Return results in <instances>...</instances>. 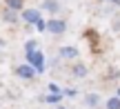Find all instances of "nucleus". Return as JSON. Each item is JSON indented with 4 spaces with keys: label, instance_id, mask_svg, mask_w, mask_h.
I'll return each instance as SVG.
<instances>
[{
    "label": "nucleus",
    "instance_id": "obj_1",
    "mask_svg": "<svg viewBox=\"0 0 120 109\" xmlns=\"http://www.w3.org/2000/svg\"><path fill=\"white\" fill-rule=\"evenodd\" d=\"M27 65H31L36 71H45V58L40 51H29L27 53Z\"/></svg>",
    "mask_w": 120,
    "mask_h": 109
},
{
    "label": "nucleus",
    "instance_id": "obj_2",
    "mask_svg": "<svg viewBox=\"0 0 120 109\" xmlns=\"http://www.w3.org/2000/svg\"><path fill=\"white\" fill-rule=\"evenodd\" d=\"M47 31H49V34H53V36L64 34V31H67V22H64V20H58V18H53V20L47 22Z\"/></svg>",
    "mask_w": 120,
    "mask_h": 109
},
{
    "label": "nucleus",
    "instance_id": "obj_3",
    "mask_svg": "<svg viewBox=\"0 0 120 109\" xmlns=\"http://www.w3.org/2000/svg\"><path fill=\"white\" fill-rule=\"evenodd\" d=\"M16 74L20 76V78H27V80H31L36 74H38V71H36L31 65H20V67H16Z\"/></svg>",
    "mask_w": 120,
    "mask_h": 109
},
{
    "label": "nucleus",
    "instance_id": "obj_4",
    "mask_svg": "<svg viewBox=\"0 0 120 109\" xmlns=\"http://www.w3.org/2000/svg\"><path fill=\"white\" fill-rule=\"evenodd\" d=\"M22 18H25V22H29V25H38V22L42 20L38 9H27V11L22 13Z\"/></svg>",
    "mask_w": 120,
    "mask_h": 109
},
{
    "label": "nucleus",
    "instance_id": "obj_5",
    "mask_svg": "<svg viewBox=\"0 0 120 109\" xmlns=\"http://www.w3.org/2000/svg\"><path fill=\"white\" fill-rule=\"evenodd\" d=\"M42 9L49 11V13H58L60 11V4H58V0H42Z\"/></svg>",
    "mask_w": 120,
    "mask_h": 109
},
{
    "label": "nucleus",
    "instance_id": "obj_6",
    "mask_svg": "<svg viewBox=\"0 0 120 109\" xmlns=\"http://www.w3.org/2000/svg\"><path fill=\"white\" fill-rule=\"evenodd\" d=\"M85 105L87 107H98L100 105V96H98V94H94V91L87 94V96H85Z\"/></svg>",
    "mask_w": 120,
    "mask_h": 109
},
{
    "label": "nucleus",
    "instance_id": "obj_7",
    "mask_svg": "<svg viewBox=\"0 0 120 109\" xmlns=\"http://www.w3.org/2000/svg\"><path fill=\"white\" fill-rule=\"evenodd\" d=\"M78 49L76 47H62L60 49V58H78Z\"/></svg>",
    "mask_w": 120,
    "mask_h": 109
},
{
    "label": "nucleus",
    "instance_id": "obj_8",
    "mask_svg": "<svg viewBox=\"0 0 120 109\" xmlns=\"http://www.w3.org/2000/svg\"><path fill=\"white\" fill-rule=\"evenodd\" d=\"M71 74H73V78H85V76L89 74V69H87L85 65H76V67L71 69Z\"/></svg>",
    "mask_w": 120,
    "mask_h": 109
},
{
    "label": "nucleus",
    "instance_id": "obj_9",
    "mask_svg": "<svg viewBox=\"0 0 120 109\" xmlns=\"http://www.w3.org/2000/svg\"><path fill=\"white\" fill-rule=\"evenodd\" d=\"M105 107H107V109H120V98H116V96L109 98V100L105 102Z\"/></svg>",
    "mask_w": 120,
    "mask_h": 109
},
{
    "label": "nucleus",
    "instance_id": "obj_10",
    "mask_svg": "<svg viewBox=\"0 0 120 109\" xmlns=\"http://www.w3.org/2000/svg\"><path fill=\"white\" fill-rule=\"evenodd\" d=\"M7 7L9 9H20L22 7V0H7Z\"/></svg>",
    "mask_w": 120,
    "mask_h": 109
},
{
    "label": "nucleus",
    "instance_id": "obj_11",
    "mask_svg": "<svg viewBox=\"0 0 120 109\" xmlns=\"http://www.w3.org/2000/svg\"><path fill=\"white\" fill-rule=\"evenodd\" d=\"M60 98H62V94H51V96H47L45 100H47V102H58Z\"/></svg>",
    "mask_w": 120,
    "mask_h": 109
},
{
    "label": "nucleus",
    "instance_id": "obj_12",
    "mask_svg": "<svg viewBox=\"0 0 120 109\" xmlns=\"http://www.w3.org/2000/svg\"><path fill=\"white\" fill-rule=\"evenodd\" d=\"M4 20H7V22H16L18 18H16V13H11V9H9V11L4 13Z\"/></svg>",
    "mask_w": 120,
    "mask_h": 109
},
{
    "label": "nucleus",
    "instance_id": "obj_13",
    "mask_svg": "<svg viewBox=\"0 0 120 109\" xmlns=\"http://www.w3.org/2000/svg\"><path fill=\"white\" fill-rule=\"evenodd\" d=\"M25 51L29 53V51H36V40H29V42L25 45Z\"/></svg>",
    "mask_w": 120,
    "mask_h": 109
},
{
    "label": "nucleus",
    "instance_id": "obj_14",
    "mask_svg": "<svg viewBox=\"0 0 120 109\" xmlns=\"http://www.w3.org/2000/svg\"><path fill=\"white\" fill-rule=\"evenodd\" d=\"M36 27H38L40 31H47V22H45V20H40V22H38V25H36Z\"/></svg>",
    "mask_w": 120,
    "mask_h": 109
},
{
    "label": "nucleus",
    "instance_id": "obj_15",
    "mask_svg": "<svg viewBox=\"0 0 120 109\" xmlns=\"http://www.w3.org/2000/svg\"><path fill=\"white\" fill-rule=\"evenodd\" d=\"M49 89H51V91H53V94H60V89H58V85H53V83H51V85H49Z\"/></svg>",
    "mask_w": 120,
    "mask_h": 109
},
{
    "label": "nucleus",
    "instance_id": "obj_16",
    "mask_svg": "<svg viewBox=\"0 0 120 109\" xmlns=\"http://www.w3.org/2000/svg\"><path fill=\"white\" fill-rule=\"evenodd\" d=\"M56 109H67V107H56Z\"/></svg>",
    "mask_w": 120,
    "mask_h": 109
}]
</instances>
